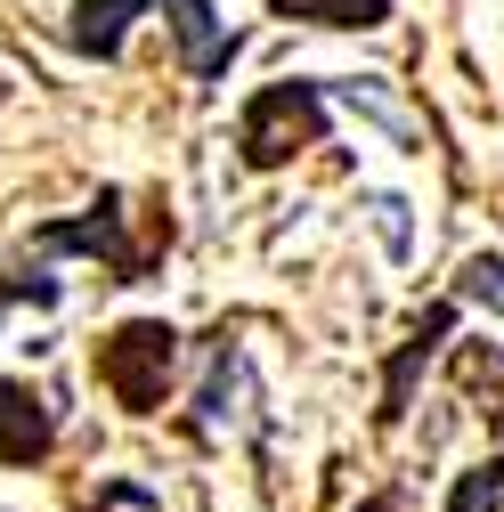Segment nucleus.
I'll use <instances>...</instances> for the list:
<instances>
[{
  "label": "nucleus",
  "instance_id": "nucleus-1",
  "mask_svg": "<svg viewBox=\"0 0 504 512\" xmlns=\"http://www.w3.org/2000/svg\"><path fill=\"white\" fill-rule=\"evenodd\" d=\"M171 366H179V334L163 326V317H131V326H114V334L90 350V374L106 382V399H114L122 415H155Z\"/></svg>",
  "mask_w": 504,
  "mask_h": 512
},
{
  "label": "nucleus",
  "instance_id": "nucleus-2",
  "mask_svg": "<svg viewBox=\"0 0 504 512\" xmlns=\"http://www.w3.org/2000/svg\"><path fill=\"white\" fill-rule=\"evenodd\" d=\"M318 139H326V98L309 82H269L261 98L244 106V122H236V147H244L252 171H277V163H293L301 147H318Z\"/></svg>",
  "mask_w": 504,
  "mask_h": 512
},
{
  "label": "nucleus",
  "instance_id": "nucleus-3",
  "mask_svg": "<svg viewBox=\"0 0 504 512\" xmlns=\"http://www.w3.org/2000/svg\"><path fill=\"white\" fill-rule=\"evenodd\" d=\"M33 244H41V252H98V261H106L122 285H139V277H147V252H139V244H122V196H98L90 220H57V228H41Z\"/></svg>",
  "mask_w": 504,
  "mask_h": 512
},
{
  "label": "nucleus",
  "instance_id": "nucleus-4",
  "mask_svg": "<svg viewBox=\"0 0 504 512\" xmlns=\"http://www.w3.org/2000/svg\"><path fill=\"white\" fill-rule=\"evenodd\" d=\"M155 9L171 17V41H179V57H187V74H196V82L228 74V57H236V33L212 17V0H155Z\"/></svg>",
  "mask_w": 504,
  "mask_h": 512
},
{
  "label": "nucleus",
  "instance_id": "nucleus-5",
  "mask_svg": "<svg viewBox=\"0 0 504 512\" xmlns=\"http://www.w3.org/2000/svg\"><path fill=\"white\" fill-rule=\"evenodd\" d=\"M49 439H57L49 399L33 391V382L0 374V464H41V456H49Z\"/></svg>",
  "mask_w": 504,
  "mask_h": 512
},
{
  "label": "nucleus",
  "instance_id": "nucleus-6",
  "mask_svg": "<svg viewBox=\"0 0 504 512\" xmlns=\"http://www.w3.org/2000/svg\"><path fill=\"white\" fill-rule=\"evenodd\" d=\"M448 334H456V309L439 301V309L423 317V326L407 334V350L391 358V374H383V423H399V415H407V391H415V374H423V358H431L439 342H448Z\"/></svg>",
  "mask_w": 504,
  "mask_h": 512
},
{
  "label": "nucleus",
  "instance_id": "nucleus-7",
  "mask_svg": "<svg viewBox=\"0 0 504 512\" xmlns=\"http://www.w3.org/2000/svg\"><path fill=\"white\" fill-rule=\"evenodd\" d=\"M155 0H82L74 9V49L82 57H114L122 33H131V17H147Z\"/></svg>",
  "mask_w": 504,
  "mask_h": 512
},
{
  "label": "nucleus",
  "instance_id": "nucleus-8",
  "mask_svg": "<svg viewBox=\"0 0 504 512\" xmlns=\"http://www.w3.org/2000/svg\"><path fill=\"white\" fill-rule=\"evenodd\" d=\"M448 512H504V456H488V464L456 472V496H448Z\"/></svg>",
  "mask_w": 504,
  "mask_h": 512
},
{
  "label": "nucleus",
  "instance_id": "nucleus-9",
  "mask_svg": "<svg viewBox=\"0 0 504 512\" xmlns=\"http://www.w3.org/2000/svg\"><path fill=\"white\" fill-rule=\"evenodd\" d=\"M285 17H309V25H383L391 0H285Z\"/></svg>",
  "mask_w": 504,
  "mask_h": 512
},
{
  "label": "nucleus",
  "instance_id": "nucleus-10",
  "mask_svg": "<svg viewBox=\"0 0 504 512\" xmlns=\"http://www.w3.org/2000/svg\"><path fill=\"white\" fill-rule=\"evenodd\" d=\"M17 301H41V309H49V301H57V277H41V269H33V277H25V269H0V309H17Z\"/></svg>",
  "mask_w": 504,
  "mask_h": 512
},
{
  "label": "nucleus",
  "instance_id": "nucleus-11",
  "mask_svg": "<svg viewBox=\"0 0 504 512\" xmlns=\"http://www.w3.org/2000/svg\"><path fill=\"white\" fill-rule=\"evenodd\" d=\"M464 293H472V301H488V309L504 317V261H496V252H480V261L464 269Z\"/></svg>",
  "mask_w": 504,
  "mask_h": 512
}]
</instances>
